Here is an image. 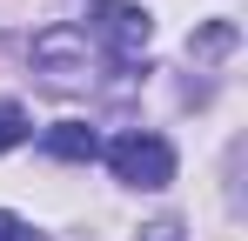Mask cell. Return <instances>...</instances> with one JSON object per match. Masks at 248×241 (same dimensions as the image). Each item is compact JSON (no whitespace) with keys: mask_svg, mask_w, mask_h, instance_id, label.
I'll list each match as a JSON object with an SVG mask.
<instances>
[{"mask_svg":"<svg viewBox=\"0 0 248 241\" xmlns=\"http://www.w3.org/2000/svg\"><path fill=\"white\" fill-rule=\"evenodd\" d=\"M141 241H181V228L174 221H155V228H141Z\"/></svg>","mask_w":248,"mask_h":241,"instance_id":"7","label":"cell"},{"mask_svg":"<svg viewBox=\"0 0 248 241\" xmlns=\"http://www.w3.org/2000/svg\"><path fill=\"white\" fill-rule=\"evenodd\" d=\"M108 154V167H114V181H127V188H168L174 181V148H168L161 134H121V141H108L101 148Z\"/></svg>","mask_w":248,"mask_h":241,"instance_id":"2","label":"cell"},{"mask_svg":"<svg viewBox=\"0 0 248 241\" xmlns=\"http://www.w3.org/2000/svg\"><path fill=\"white\" fill-rule=\"evenodd\" d=\"M34 67L47 74V87H87V67H94V54H87V34L81 27H47L34 40Z\"/></svg>","mask_w":248,"mask_h":241,"instance_id":"3","label":"cell"},{"mask_svg":"<svg viewBox=\"0 0 248 241\" xmlns=\"http://www.w3.org/2000/svg\"><path fill=\"white\" fill-rule=\"evenodd\" d=\"M81 34L101 40L114 67H134V60L148 54V40H155V20H148L134 0H94V14H87V27H81Z\"/></svg>","mask_w":248,"mask_h":241,"instance_id":"1","label":"cell"},{"mask_svg":"<svg viewBox=\"0 0 248 241\" xmlns=\"http://www.w3.org/2000/svg\"><path fill=\"white\" fill-rule=\"evenodd\" d=\"M0 241H41V235H34L20 214H7V208H0Z\"/></svg>","mask_w":248,"mask_h":241,"instance_id":"6","label":"cell"},{"mask_svg":"<svg viewBox=\"0 0 248 241\" xmlns=\"http://www.w3.org/2000/svg\"><path fill=\"white\" fill-rule=\"evenodd\" d=\"M20 141H27V114H20L14 101H0V154H7V148H20Z\"/></svg>","mask_w":248,"mask_h":241,"instance_id":"5","label":"cell"},{"mask_svg":"<svg viewBox=\"0 0 248 241\" xmlns=\"http://www.w3.org/2000/svg\"><path fill=\"white\" fill-rule=\"evenodd\" d=\"M54 161H94L101 154V134L87 127V120H61V127H47V141H41Z\"/></svg>","mask_w":248,"mask_h":241,"instance_id":"4","label":"cell"}]
</instances>
